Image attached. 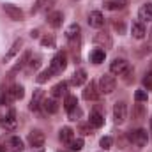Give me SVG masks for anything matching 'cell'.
I'll use <instances>...</instances> for the list:
<instances>
[{
	"label": "cell",
	"mask_w": 152,
	"mask_h": 152,
	"mask_svg": "<svg viewBox=\"0 0 152 152\" xmlns=\"http://www.w3.org/2000/svg\"><path fill=\"white\" fill-rule=\"evenodd\" d=\"M134 99H136V103H147V99H149V94H147V90H136L134 92Z\"/></svg>",
	"instance_id": "e575fe53"
},
{
	"label": "cell",
	"mask_w": 152,
	"mask_h": 152,
	"mask_svg": "<svg viewBox=\"0 0 152 152\" xmlns=\"http://www.w3.org/2000/svg\"><path fill=\"white\" fill-rule=\"evenodd\" d=\"M0 126H2L5 131H14V129H16V126H18L16 112H14V110H9V113L0 118Z\"/></svg>",
	"instance_id": "52a82bcc"
},
{
	"label": "cell",
	"mask_w": 152,
	"mask_h": 152,
	"mask_svg": "<svg viewBox=\"0 0 152 152\" xmlns=\"http://www.w3.org/2000/svg\"><path fill=\"white\" fill-rule=\"evenodd\" d=\"M90 127H92L90 124H81V126H80V133L85 134V136H88V134H92V133H90Z\"/></svg>",
	"instance_id": "60d3db41"
},
{
	"label": "cell",
	"mask_w": 152,
	"mask_h": 152,
	"mask_svg": "<svg viewBox=\"0 0 152 152\" xmlns=\"http://www.w3.org/2000/svg\"><path fill=\"white\" fill-rule=\"evenodd\" d=\"M94 42H96V44H101V46H106V48L112 46V39H110V36H108L106 32L96 34V36H94Z\"/></svg>",
	"instance_id": "d4e9b609"
},
{
	"label": "cell",
	"mask_w": 152,
	"mask_h": 152,
	"mask_svg": "<svg viewBox=\"0 0 152 152\" xmlns=\"http://www.w3.org/2000/svg\"><path fill=\"white\" fill-rule=\"evenodd\" d=\"M23 140L20 136H4L0 138V152H21Z\"/></svg>",
	"instance_id": "6da1fadb"
},
{
	"label": "cell",
	"mask_w": 152,
	"mask_h": 152,
	"mask_svg": "<svg viewBox=\"0 0 152 152\" xmlns=\"http://www.w3.org/2000/svg\"><path fill=\"white\" fill-rule=\"evenodd\" d=\"M30 37L32 39H39V30H32V32H30Z\"/></svg>",
	"instance_id": "7bdbcfd3"
},
{
	"label": "cell",
	"mask_w": 152,
	"mask_h": 152,
	"mask_svg": "<svg viewBox=\"0 0 152 152\" xmlns=\"http://www.w3.org/2000/svg\"><path fill=\"white\" fill-rule=\"evenodd\" d=\"M151 44H152V42H151Z\"/></svg>",
	"instance_id": "7dc6e473"
},
{
	"label": "cell",
	"mask_w": 152,
	"mask_h": 152,
	"mask_svg": "<svg viewBox=\"0 0 152 152\" xmlns=\"http://www.w3.org/2000/svg\"><path fill=\"white\" fill-rule=\"evenodd\" d=\"M21 46H23V39H21V37H20V39H16V41L12 42V46L9 48V51H7V53L4 55V58H2V62H4V64H7V62H9L11 58H14V57H16V55L20 53V50H21Z\"/></svg>",
	"instance_id": "8fae6325"
},
{
	"label": "cell",
	"mask_w": 152,
	"mask_h": 152,
	"mask_svg": "<svg viewBox=\"0 0 152 152\" xmlns=\"http://www.w3.org/2000/svg\"><path fill=\"white\" fill-rule=\"evenodd\" d=\"M41 44H42V48H55V36H44V37H41Z\"/></svg>",
	"instance_id": "836d02e7"
},
{
	"label": "cell",
	"mask_w": 152,
	"mask_h": 152,
	"mask_svg": "<svg viewBox=\"0 0 152 152\" xmlns=\"http://www.w3.org/2000/svg\"><path fill=\"white\" fill-rule=\"evenodd\" d=\"M151 131H152V118H151Z\"/></svg>",
	"instance_id": "f6af8a7d"
},
{
	"label": "cell",
	"mask_w": 152,
	"mask_h": 152,
	"mask_svg": "<svg viewBox=\"0 0 152 152\" xmlns=\"http://www.w3.org/2000/svg\"><path fill=\"white\" fill-rule=\"evenodd\" d=\"M143 87L147 90H152V71H149L147 75L143 76Z\"/></svg>",
	"instance_id": "74e56055"
},
{
	"label": "cell",
	"mask_w": 152,
	"mask_h": 152,
	"mask_svg": "<svg viewBox=\"0 0 152 152\" xmlns=\"http://www.w3.org/2000/svg\"><path fill=\"white\" fill-rule=\"evenodd\" d=\"M85 81H87V71H85V69L75 71V75L71 78V85H73V87H81Z\"/></svg>",
	"instance_id": "44dd1931"
},
{
	"label": "cell",
	"mask_w": 152,
	"mask_h": 152,
	"mask_svg": "<svg viewBox=\"0 0 152 152\" xmlns=\"http://www.w3.org/2000/svg\"><path fill=\"white\" fill-rule=\"evenodd\" d=\"M127 117V106L124 101H117L113 106V120L115 124H124Z\"/></svg>",
	"instance_id": "5b68a950"
},
{
	"label": "cell",
	"mask_w": 152,
	"mask_h": 152,
	"mask_svg": "<svg viewBox=\"0 0 152 152\" xmlns=\"http://www.w3.org/2000/svg\"><path fill=\"white\" fill-rule=\"evenodd\" d=\"M104 7L110 11H122L126 7V0H108L104 4Z\"/></svg>",
	"instance_id": "83f0119b"
},
{
	"label": "cell",
	"mask_w": 152,
	"mask_h": 152,
	"mask_svg": "<svg viewBox=\"0 0 152 152\" xmlns=\"http://www.w3.org/2000/svg\"><path fill=\"white\" fill-rule=\"evenodd\" d=\"M41 57H34V58H30V62H28V71H36V69H39V66H41Z\"/></svg>",
	"instance_id": "8d00e7d4"
},
{
	"label": "cell",
	"mask_w": 152,
	"mask_h": 152,
	"mask_svg": "<svg viewBox=\"0 0 152 152\" xmlns=\"http://www.w3.org/2000/svg\"><path fill=\"white\" fill-rule=\"evenodd\" d=\"M104 58H106V51H104L103 48H96V50H92V53H90V60H92L94 64H101V62H104Z\"/></svg>",
	"instance_id": "cb8c5ba5"
},
{
	"label": "cell",
	"mask_w": 152,
	"mask_h": 152,
	"mask_svg": "<svg viewBox=\"0 0 152 152\" xmlns=\"http://www.w3.org/2000/svg\"><path fill=\"white\" fill-rule=\"evenodd\" d=\"M88 124L92 126V127H96V129H99V127H103L104 126V117L99 113L97 110H94L92 113H90V118H88Z\"/></svg>",
	"instance_id": "7402d4cb"
},
{
	"label": "cell",
	"mask_w": 152,
	"mask_h": 152,
	"mask_svg": "<svg viewBox=\"0 0 152 152\" xmlns=\"http://www.w3.org/2000/svg\"><path fill=\"white\" fill-rule=\"evenodd\" d=\"M78 106V99H76V96H66V99H64V108L67 110V112H71L73 108Z\"/></svg>",
	"instance_id": "f546056e"
},
{
	"label": "cell",
	"mask_w": 152,
	"mask_h": 152,
	"mask_svg": "<svg viewBox=\"0 0 152 152\" xmlns=\"http://www.w3.org/2000/svg\"><path fill=\"white\" fill-rule=\"evenodd\" d=\"M143 115H145V108H143V104H134V108H133V118L142 120Z\"/></svg>",
	"instance_id": "d6a6232c"
},
{
	"label": "cell",
	"mask_w": 152,
	"mask_h": 152,
	"mask_svg": "<svg viewBox=\"0 0 152 152\" xmlns=\"http://www.w3.org/2000/svg\"><path fill=\"white\" fill-rule=\"evenodd\" d=\"M67 87H69V83L67 81H60V83H57V85H53L51 87V97H55V99H58V97H66L67 96Z\"/></svg>",
	"instance_id": "2e32d148"
},
{
	"label": "cell",
	"mask_w": 152,
	"mask_h": 152,
	"mask_svg": "<svg viewBox=\"0 0 152 152\" xmlns=\"http://www.w3.org/2000/svg\"><path fill=\"white\" fill-rule=\"evenodd\" d=\"M99 145H101L103 151H108V149H112V145H113V138H112V136H103L101 142H99Z\"/></svg>",
	"instance_id": "d590c367"
},
{
	"label": "cell",
	"mask_w": 152,
	"mask_h": 152,
	"mask_svg": "<svg viewBox=\"0 0 152 152\" xmlns=\"http://www.w3.org/2000/svg\"><path fill=\"white\" fill-rule=\"evenodd\" d=\"M73 133H75V131H73L71 127H62V129L58 131V140H60L62 143H67V145H69V142L73 140Z\"/></svg>",
	"instance_id": "484cf974"
},
{
	"label": "cell",
	"mask_w": 152,
	"mask_h": 152,
	"mask_svg": "<svg viewBox=\"0 0 152 152\" xmlns=\"http://www.w3.org/2000/svg\"><path fill=\"white\" fill-rule=\"evenodd\" d=\"M55 2H57V0H36V4H34V7H32V14H37L41 11L51 9V7L55 5Z\"/></svg>",
	"instance_id": "ffe728a7"
},
{
	"label": "cell",
	"mask_w": 152,
	"mask_h": 152,
	"mask_svg": "<svg viewBox=\"0 0 152 152\" xmlns=\"http://www.w3.org/2000/svg\"><path fill=\"white\" fill-rule=\"evenodd\" d=\"M122 76H124L126 83H131V81L134 80V69H133V67H129V69H127V71H126V73H124Z\"/></svg>",
	"instance_id": "f35d334b"
},
{
	"label": "cell",
	"mask_w": 152,
	"mask_h": 152,
	"mask_svg": "<svg viewBox=\"0 0 152 152\" xmlns=\"http://www.w3.org/2000/svg\"><path fill=\"white\" fill-rule=\"evenodd\" d=\"M42 101H44V90H41V88L34 90V96H32V101H30V110L37 112L42 106Z\"/></svg>",
	"instance_id": "ac0fdd59"
},
{
	"label": "cell",
	"mask_w": 152,
	"mask_h": 152,
	"mask_svg": "<svg viewBox=\"0 0 152 152\" xmlns=\"http://www.w3.org/2000/svg\"><path fill=\"white\" fill-rule=\"evenodd\" d=\"M62 21H64V14L60 11H51L48 14V25L50 27L58 28V27H62Z\"/></svg>",
	"instance_id": "9a60e30c"
},
{
	"label": "cell",
	"mask_w": 152,
	"mask_h": 152,
	"mask_svg": "<svg viewBox=\"0 0 152 152\" xmlns=\"http://www.w3.org/2000/svg\"><path fill=\"white\" fill-rule=\"evenodd\" d=\"M4 12L12 20V21H23V11L18 7V5H12V4H4L2 5Z\"/></svg>",
	"instance_id": "ba28073f"
},
{
	"label": "cell",
	"mask_w": 152,
	"mask_h": 152,
	"mask_svg": "<svg viewBox=\"0 0 152 152\" xmlns=\"http://www.w3.org/2000/svg\"><path fill=\"white\" fill-rule=\"evenodd\" d=\"M138 20H140L142 23H145V21H152V2L143 4V5L138 9Z\"/></svg>",
	"instance_id": "4fadbf2b"
},
{
	"label": "cell",
	"mask_w": 152,
	"mask_h": 152,
	"mask_svg": "<svg viewBox=\"0 0 152 152\" xmlns=\"http://www.w3.org/2000/svg\"><path fill=\"white\" fill-rule=\"evenodd\" d=\"M42 108H44L46 113L53 115V113L58 112V103H57L55 97H50V99H44V101H42Z\"/></svg>",
	"instance_id": "603a6c76"
},
{
	"label": "cell",
	"mask_w": 152,
	"mask_h": 152,
	"mask_svg": "<svg viewBox=\"0 0 152 152\" xmlns=\"http://www.w3.org/2000/svg\"><path fill=\"white\" fill-rule=\"evenodd\" d=\"M14 99H12V94H11V87H7L5 83L0 85V104L5 106V104H11Z\"/></svg>",
	"instance_id": "d6986e66"
},
{
	"label": "cell",
	"mask_w": 152,
	"mask_h": 152,
	"mask_svg": "<svg viewBox=\"0 0 152 152\" xmlns=\"http://www.w3.org/2000/svg\"><path fill=\"white\" fill-rule=\"evenodd\" d=\"M66 67H67V55H66V51H58V53L51 58L50 69L53 71V75H60Z\"/></svg>",
	"instance_id": "7a4b0ae2"
},
{
	"label": "cell",
	"mask_w": 152,
	"mask_h": 152,
	"mask_svg": "<svg viewBox=\"0 0 152 152\" xmlns=\"http://www.w3.org/2000/svg\"><path fill=\"white\" fill-rule=\"evenodd\" d=\"M80 32H81L80 25H78V23H73V25L67 27V30H66V37L69 39V41H75V39L80 37Z\"/></svg>",
	"instance_id": "4316f807"
},
{
	"label": "cell",
	"mask_w": 152,
	"mask_h": 152,
	"mask_svg": "<svg viewBox=\"0 0 152 152\" xmlns=\"http://www.w3.org/2000/svg\"><path fill=\"white\" fill-rule=\"evenodd\" d=\"M11 94H12V99H23V96H25L23 85H20V83L11 85Z\"/></svg>",
	"instance_id": "f1b7e54d"
},
{
	"label": "cell",
	"mask_w": 152,
	"mask_h": 152,
	"mask_svg": "<svg viewBox=\"0 0 152 152\" xmlns=\"http://www.w3.org/2000/svg\"><path fill=\"white\" fill-rule=\"evenodd\" d=\"M115 30H117L118 34H124V30H126L124 23H122V21H115Z\"/></svg>",
	"instance_id": "b9f144b4"
},
{
	"label": "cell",
	"mask_w": 152,
	"mask_h": 152,
	"mask_svg": "<svg viewBox=\"0 0 152 152\" xmlns=\"http://www.w3.org/2000/svg\"><path fill=\"white\" fill-rule=\"evenodd\" d=\"M127 138H129V142H131V143H134V145H138V147H145V145H147V142H149V134H147V131H145V129L129 131V133H127Z\"/></svg>",
	"instance_id": "3957f363"
},
{
	"label": "cell",
	"mask_w": 152,
	"mask_h": 152,
	"mask_svg": "<svg viewBox=\"0 0 152 152\" xmlns=\"http://www.w3.org/2000/svg\"><path fill=\"white\" fill-rule=\"evenodd\" d=\"M44 140H46V136L41 129H32L28 133V143H30L32 149H41L44 145Z\"/></svg>",
	"instance_id": "8992f818"
},
{
	"label": "cell",
	"mask_w": 152,
	"mask_h": 152,
	"mask_svg": "<svg viewBox=\"0 0 152 152\" xmlns=\"http://www.w3.org/2000/svg\"><path fill=\"white\" fill-rule=\"evenodd\" d=\"M83 145H85V143H83L81 138H76V140L73 138V140L69 142V151L71 152H80L81 149H83Z\"/></svg>",
	"instance_id": "1f68e13d"
},
{
	"label": "cell",
	"mask_w": 152,
	"mask_h": 152,
	"mask_svg": "<svg viewBox=\"0 0 152 152\" xmlns=\"http://www.w3.org/2000/svg\"><path fill=\"white\" fill-rule=\"evenodd\" d=\"M80 117H81V110H80L78 106L69 112V120H80Z\"/></svg>",
	"instance_id": "ab89813d"
},
{
	"label": "cell",
	"mask_w": 152,
	"mask_h": 152,
	"mask_svg": "<svg viewBox=\"0 0 152 152\" xmlns=\"http://www.w3.org/2000/svg\"><path fill=\"white\" fill-rule=\"evenodd\" d=\"M131 34L134 39H143L147 34V28H145V23H142L140 20L133 21V27H131Z\"/></svg>",
	"instance_id": "5bb4252c"
},
{
	"label": "cell",
	"mask_w": 152,
	"mask_h": 152,
	"mask_svg": "<svg viewBox=\"0 0 152 152\" xmlns=\"http://www.w3.org/2000/svg\"><path fill=\"white\" fill-rule=\"evenodd\" d=\"M30 58H32V51H23V55H21V58H18V62L14 64V67L11 69V75H9V78H12V75H16L18 71H21L28 62H30Z\"/></svg>",
	"instance_id": "30bf717a"
},
{
	"label": "cell",
	"mask_w": 152,
	"mask_h": 152,
	"mask_svg": "<svg viewBox=\"0 0 152 152\" xmlns=\"http://www.w3.org/2000/svg\"><path fill=\"white\" fill-rule=\"evenodd\" d=\"M97 96H99V92H97V85H96L94 81H90V83L85 87V90H83V99H85V101H96Z\"/></svg>",
	"instance_id": "e0dca14e"
},
{
	"label": "cell",
	"mask_w": 152,
	"mask_h": 152,
	"mask_svg": "<svg viewBox=\"0 0 152 152\" xmlns=\"http://www.w3.org/2000/svg\"><path fill=\"white\" fill-rule=\"evenodd\" d=\"M88 25H90L92 28H101V27L104 25V16H103V12H101V11H92V12L88 14Z\"/></svg>",
	"instance_id": "7c38bea8"
},
{
	"label": "cell",
	"mask_w": 152,
	"mask_h": 152,
	"mask_svg": "<svg viewBox=\"0 0 152 152\" xmlns=\"http://www.w3.org/2000/svg\"><path fill=\"white\" fill-rule=\"evenodd\" d=\"M51 76H55V75H53V71L48 67V69H44V71H41V73H39V76L36 78V81H37L39 85H42V83H46Z\"/></svg>",
	"instance_id": "4dcf8cb0"
},
{
	"label": "cell",
	"mask_w": 152,
	"mask_h": 152,
	"mask_svg": "<svg viewBox=\"0 0 152 152\" xmlns=\"http://www.w3.org/2000/svg\"><path fill=\"white\" fill-rule=\"evenodd\" d=\"M127 69H129V62H127L126 58H115L113 62L110 64V73H112V75L122 76Z\"/></svg>",
	"instance_id": "9c48e42d"
},
{
	"label": "cell",
	"mask_w": 152,
	"mask_h": 152,
	"mask_svg": "<svg viewBox=\"0 0 152 152\" xmlns=\"http://www.w3.org/2000/svg\"><path fill=\"white\" fill-rule=\"evenodd\" d=\"M28 152H44V149L41 147V149H32V151H28Z\"/></svg>",
	"instance_id": "ee69618b"
},
{
	"label": "cell",
	"mask_w": 152,
	"mask_h": 152,
	"mask_svg": "<svg viewBox=\"0 0 152 152\" xmlns=\"http://www.w3.org/2000/svg\"><path fill=\"white\" fill-rule=\"evenodd\" d=\"M151 71H152V62H151Z\"/></svg>",
	"instance_id": "bcb514c9"
},
{
	"label": "cell",
	"mask_w": 152,
	"mask_h": 152,
	"mask_svg": "<svg viewBox=\"0 0 152 152\" xmlns=\"http://www.w3.org/2000/svg\"><path fill=\"white\" fill-rule=\"evenodd\" d=\"M115 87H117V81L112 76V73L110 75H101V78H99V90L103 94H112L115 90Z\"/></svg>",
	"instance_id": "277c9868"
}]
</instances>
